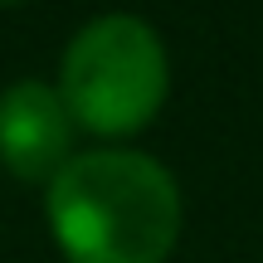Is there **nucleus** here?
Instances as JSON below:
<instances>
[{"instance_id": "nucleus-1", "label": "nucleus", "mask_w": 263, "mask_h": 263, "mask_svg": "<svg viewBox=\"0 0 263 263\" xmlns=\"http://www.w3.org/2000/svg\"><path fill=\"white\" fill-rule=\"evenodd\" d=\"M49 229L68 263H166L180 239V185L146 151H83L49 180Z\"/></svg>"}, {"instance_id": "nucleus-2", "label": "nucleus", "mask_w": 263, "mask_h": 263, "mask_svg": "<svg viewBox=\"0 0 263 263\" xmlns=\"http://www.w3.org/2000/svg\"><path fill=\"white\" fill-rule=\"evenodd\" d=\"M171 59L161 34L137 15H98L64 49L59 98L73 127L93 137H132L161 112Z\"/></svg>"}, {"instance_id": "nucleus-3", "label": "nucleus", "mask_w": 263, "mask_h": 263, "mask_svg": "<svg viewBox=\"0 0 263 263\" xmlns=\"http://www.w3.org/2000/svg\"><path fill=\"white\" fill-rule=\"evenodd\" d=\"M73 132L54 83L20 78L0 93V161L20 180H54L73 161Z\"/></svg>"}, {"instance_id": "nucleus-4", "label": "nucleus", "mask_w": 263, "mask_h": 263, "mask_svg": "<svg viewBox=\"0 0 263 263\" xmlns=\"http://www.w3.org/2000/svg\"><path fill=\"white\" fill-rule=\"evenodd\" d=\"M0 5H25V0H0Z\"/></svg>"}]
</instances>
